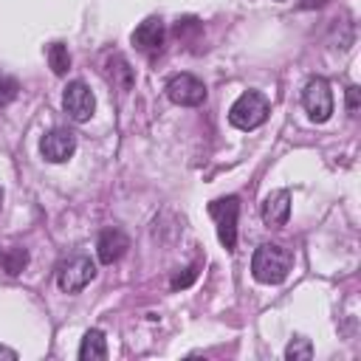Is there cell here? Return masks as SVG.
Instances as JSON below:
<instances>
[{
	"instance_id": "1",
	"label": "cell",
	"mask_w": 361,
	"mask_h": 361,
	"mask_svg": "<svg viewBox=\"0 0 361 361\" xmlns=\"http://www.w3.org/2000/svg\"><path fill=\"white\" fill-rule=\"evenodd\" d=\"M293 254L279 243H262L251 257V274L262 285H279L288 279Z\"/></svg>"
},
{
	"instance_id": "2",
	"label": "cell",
	"mask_w": 361,
	"mask_h": 361,
	"mask_svg": "<svg viewBox=\"0 0 361 361\" xmlns=\"http://www.w3.org/2000/svg\"><path fill=\"white\" fill-rule=\"evenodd\" d=\"M268 118V99L259 90H245L228 107V121L237 130H257Z\"/></svg>"
},
{
	"instance_id": "3",
	"label": "cell",
	"mask_w": 361,
	"mask_h": 361,
	"mask_svg": "<svg viewBox=\"0 0 361 361\" xmlns=\"http://www.w3.org/2000/svg\"><path fill=\"white\" fill-rule=\"evenodd\" d=\"M96 279V262L87 254L68 257L56 271V285L62 293H79Z\"/></svg>"
},
{
	"instance_id": "4",
	"label": "cell",
	"mask_w": 361,
	"mask_h": 361,
	"mask_svg": "<svg viewBox=\"0 0 361 361\" xmlns=\"http://www.w3.org/2000/svg\"><path fill=\"white\" fill-rule=\"evenodd\" d=\"M209 214L217 226V240L223 243L226 251L237 248V214H240V200L234 195L217 197L209 203Z\"/></svg>"
},
{
	"instance_id": "5",
	"label": "cell",
	"mask_w": 361,
	"mask_h": 361,
	"mask_svg": "<svg viewBox=\"0 0 361 361\" xmlns=\"http://www.w3.org/2000/svg\"><path fill=\"white\" fill-rule=\"evenodd\" d=\"M302 107L307 110V118L316 121V124L330 118V113H333V93H330L327 79H322V76H310L307 79V85L302 90Z\"/></svg>"
},
{
	"instance_id": "6",
	"label": "cell",
	"mask_w": 361,
	"mask_h": 361,
	"mask_svg": "<svg viewBox=\"0 0 361 361\" xmlns=\"http://www.w3.org/2000/svg\"><path fill=\"white\" fill-rule=\"evenodd\" d=\"M166 96L180 107H197L206 102V85L192 73H175L166 79Z\"/></svg>"
},
{
	"instance_id": "7",
	"label": "cell",
	"mask_w": 361,
	"mask_h": 361,
	"mask_svg": "<svg viewBox=\"0 0 361 361\" xmlns=\"http://www.w3.org/2000/svg\"><path fill=\"white\" fill-rule=\"evenodd\" d=\"M62 107L73 121H90V116L96 113V96L82 79H73L62 93Z\"/></svg>"
},
{
	"instance_id": "8",
	"label": "cell",
	"mask_w": 361,
	"mask_h": 361,
	"mask_svg": "<svg viewBox=\"0 0 361 361\" xmlns=\"http://www.w3.org/2000/svg\"><path fill=\"white\" fill-rule=\"evenodd\" d=\"M39 152L45 161L51 164H65L73 152H76V133L65 130V127H54L42 135L39 141Z\"/></svg>"
},
{
	"instance_id": "9",
	"label": "cell",
	"mask_w": 361,
	"mask_h": 361,
	"mask_svg": "<svg viewBox=\"0 0 361 361\" xmlns=\"http://www.w3.org/2000/svg\"><path fill=\"white\" fill-rule=\"evenodd\" d=\"M127 248H130V237L121 228H116V226L104 228L99 234V240H96V254H99V262H104V265L118 262L127 254Z\"/></svg>"
},
{
	"instance_id": "10",
	"label": "cell",
	"mask_w": 361,
	"mask_h": 361,
	"mask_svg": "<svg viewBox=\"0 0 361 361\" xmlns=\"http://www.w3.org/2000/svg\"><path fill=\"white\" fill-rule=\"evenodd\" d=\"M164 37H166L164 20H161V17H147V20L138 23V28L133 31V45H135L141 54H155V51H161Z\"/></svg>"
},
{
	"instance_id": "11",
	"label": "cell",
	"mask_w": 361,
	"mask_h": 361,
	"mask_svg": "<svg viewBox=\"0 0 361 361\" xmlns=\"http://www.w3.org/2000/svg\"><path fill=\"white\" fill-rule=\"evenodd\" d=\"M290 217V192L288 189H276L262 200V223L265 226H285Z\"/></svg>"
},
{
	"instance_id": "12",
	"label": "cell",
	"mask_w": 361,
	"mask_h": 361,
	"mask_svg": "<svg viewBox=\"0 0 361 361\" xmlns=\"http://www.w3.org/2000/svg\"><path fill=\"white\" fill-rule=\"evenodd\" d=\"M79 358L82 361H102V358H107V338H104L102 330L93 327V330L85 333V338L79 344Z\"/></svg>"
},
{
	"instance_id": "13",
	"label": "cell",
	"mask_w": 361,
	"mask_h": 361,
	"mask_svg": "<svg viewBox=\"0 0 361 361\" xmlns=\"http://www.w3.org/2000/svg\"><path fill=\"white\" fill-rule=\"evenodd\" d=\"M45 56H48V68L56 73V76H65L68 68H71V54H68V45L65 42H51L45 48Z\"/></svg>"
},
{
	"instance_id": "14",
	"label": "cell",
	"mask_w": 361,
	"mask_h": 361,
	"mask_svg": "<svg viewBox=\"0 0 361 361\" xmlns=\"http://www.w3.org/2000/svg\"><path fill=\"white\" fill-rule=\"evenodd\" d=\"M0 265H3V271H6L8 276H17V274H23V271H25V265H28V251H25V248H20V245H11V248H6V251H3Z\"/></svg>"
},
{
	"instance_id": "15",
	"label": "cell",
	"mask_w": 361,
	"mask_h": 361,
	"mask_svg": "<svg viewBox=\"0 0 361 361\" xmlns=\"http://www.w3.org/2000/svg\"><path fill=\"white\" fill-rule=\"evenodd\" d=\"M313 355V344L307 341V338H290V344L285 347V358L288 361H307Z\"/></svg>"
},
{
	"instance_id": "16",
	"label": "cell",
	"mask_w": 361,
	"mask_h": 361,
	"mask_svg": "<svg viewBox=\"0 0 361 361\" xmlns=\"http://www.w3.org/2000/svg\"><path fill=\"white\" fill-rule=\"evenodd\" d=\"M110 76H113V79L121 76V87H124V90L133 85V71H130V65H127L124 56H113V59H110Z\"/></svg>"
},
{
	"instance_id": "17",
	"label": "cell",
	"mask_w": 361,
	"mask_h": 361,
	"mask_svg": "<svg viewBox=\"0 0 361 361\" xmlns=\"http://www.w3.org/2000/svg\"><path fill=\"white\" fill-rule=\"evenodd\" d=\"M17 90H20L17 79H14V76H6V73H0V107L11 104V102L17 99Z\"/></svg>"
},
{
	"instance_id": "18",
	"label": "cell",
	"mask_w": 361,
	"mask_h": 361,
	"mask_svg": "<svg viewBox=\"0 0 361 361\" xmlns=\"http://www.w3.org/2000/svg\"><path fill=\"white\" fill-rule=\"evenodd\" d=\"M347 113L350 116H358L361 113V87L358 85H350L347 87Z\"/></svg>"
},
{
	"instance_id": "19",
	"label": "cell",
	"mask_w": 361,
	"mask_h": 361,
	"mask_svg": "<svg viewBox=\"0 0 361 361\" xmlns=\"http://www.w3.org/2000/svg\"><path fill=\"white\" fill-rule=\"evenodd\" d=\"M195 276H197V265L183 268V274H175V276H172V288H175V290H178V288H186V285L195 282Z\"/></svg>"
},
{
	"instance_id": "20",
	"label": "cell",
	"mask_w": 361,
	"mask_h": 361,
	"mask_svg": "<svg viewBox=\"0 0 361 361\" xmlns=\"http://www.w3.org/2000/svg\"><path fill=\"white\" fill-rule=\"evenodd\" d=\"M0 358H8V361H17V353L8 350V347H0Z\"/></svg>"
},
{
	"instance_id": "21",
	"label": "cell",
	"mask_w": 361,
	"mask_h": 361,
	"mask_svg": "<svg viewBox=\"0 0 361 361\" xmlns=\"http://www.w3.org/2000/svg\"><path fill=\"white\" fill-rule=\"evenodd\" d=\"M0 209H3V186H0Z\"/></svg>"
},
{
	"instance_id": "22",
	"label": "cell",
	"mask_w": 361,
	"mask_h": 361,
	"mask_svg": "<svg viewBox=\"0 0 361 361\" xmlns=\"http://www.w3.org/2000/svg\"><path fill=\"white\" fill-rule=\"evenodd\" d=\"M274 3H285V0H274Z\"/></svg>"
}]
</instances>
